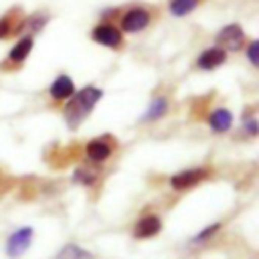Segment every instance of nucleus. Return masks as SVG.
Returning a JSON list of instances; mask_svg holds the SVG:
<instances>
[{
	"mask_svg": "<svg viewBox=\"0 0 259 259\" xmlns=\"http://www.w3.org/2000/svg\"><path fill=\"white\" fill-rule=\"evenodd\" d=\"M245 130H247V132H249L251 136H257V121H255V119L251 117V119L247 121V125H245Z\"/></svg>",
	"mask_w": 259,
	"mask_h": 259,
	"instance_id": "21",
	"label": "nucleus"
},
{
	"mask_svg": "<svg viewBox=\"0 0 259 259\" xmlns=\"http://www.w3.org/2000/svg\"><path fill=\"white\" fill-rule=\"evenodd\" d=\"M91 38L103 47H109V49H117L121 47L123 42V36H121V30L115 28L113 24H97L93 30H91Z\"/></svg>",
	"mask_w": 259,
	"mask_h": 259,
	"instance_id": "5",
	"label": "nucleus"
},
{
	"mask_svg": "<svg viewBox=\"0 0 259 259\" xmlns=\"http://www.w3.org/2000/svg\"><path fill=\"white\" fill-rule=\"evenodd\" d=\"M208 125H210L212 132L223 134V132L231 130V125H233V113H231L229 109H225V107H219V109L210 111V115H208Z\"/></svg>",
	"mask_w": 259,
	"mask_h": 259,
	"instance_id": "11",
	"label": "nucleus"
},
{
	"mask_svg": "<svg viewBox=\"0 0 259 259\" xmlns=\"http://www.w3.org/2000/svg\"><path fill=\"white\" fill-rule=\"evenodd\" d=\"M227 61V51L221 49V47H210V49H204L196 61L198 69L202 71H212L217 67H221L223 63Z\"/></svg>",
	"mask_w": 259,
	"mask_h": 259,
	"instance_id": "9",
	"label": "nucleus"
},
{
	"mask_svg": "<svg viewBox=\"0 0 259 259\" xmlns=\"http://www.w3.org/2000/svg\"><path fill=\"white\" fill-rule=\"evenodd\" d=\"M32 237H34V229H32V227L26 225V227L16 229V231L8 237V241H6V255H8L10 259H16V257L24 255V253L28 251L30 243H32Z\"/></svg>",
	"mask_w": 259,
	"mask_h": 259,
	"instance_id": "2",
	"label": "nucleus"
},
{
	"mask_svg": "<svg viewBox=\"0 0 259 259\" xmlns=\"http://www.w3.org/2000/svg\"><path fill=\"white\" fill-rule=\"evenodd\" d=\"M32 47H34V38H32V36H22V38L10 49L8 61H12V63H22V61L28 57V53L32 51Z\"/></svg>",
	"mask_w": 259,
	"mask_h": 259,
	"instance_id": "13",
	"label": "nucleus"
},
{
	"mask_svg": "<svg viewBox=\"0 0 259 259\" xmlns=\"http://www.w3.org/2000/svg\"><path fill=\"white\" fill-rule=\"evenodd\" d=\"M73 178H75V182H79V184H85V186H89V184H93V182L97 180V172H95L93 168L81 166V168H77V170H75Z\"/></svg>",
	"mask_w": 259,
	"mask_h": 259,
	"instance_id": "17",
	"label": "nucleus"
},
{
	"mask_svg": "<svg viewBox=\"0 0 259 259\" xmlns=\"http://www.w3.org/2000/svg\"><path fill=\"white\" fill-rule=\"evenodd\" d=\"M196 4H198V0H170L168 8L174 16H186L196 8Z\"/></svg>",
	"mask_w": 259,
	"mask_h": 259,
	"instance_id": "16",
	"label": "nucleus"
},
{
	"mask_svg": "<svg viewBox=\"0 0 259 259\" xmlns=\"http://www.w3.org/2000/svg\"><path fill=\"white\" fill-rule=\"evenodd\" d=\"M217 42L225 51H241L245 45V32L239 24H227L219 30Z\"/></svg>",
	"mask_w": 259,
	"mask_h": 259,
	"instance_id": "4",
	"label": "nucleus"
},
{
	"mask_svg": "<svg viewBox=\"0 0 259 259\" xmlns=\"http://www.w3.org/2000/svg\"><path fill=\"white\" fill-rule=\"evenodd\" d=\"M150 24V12L144 8H130L121 16V28L125 32H140Z\"/></svg>",
	"mask_w": 259,
	"mask_h": 259,
	"instance_id": "6",
	"label": "nucleus"
},
{
	"mask_svg": "<svg viewBox=\"0 0 259 259\" xmlns=\"http://www.w3.org/2000/svg\"><path fill=\"white\" fill-rule=\"evenodd\" d=\"M160 231H162V219L156 214H146L134 225L132 235L134 239H150V237H156Z\"/></svg>",
	"mask_w": 259,
	"mask_h": 259,
	"instance_id": "7",
	"label": "nucleus"
},
{
	"mask_svg": "<svg viewBox=\"0 0 259 259\" xmlns=\"http://www.w3.org/2000/svg\"><path fill=\"white\" fill-rule=\"evenodd\" d=\"M221 229V223H212V225H208L206 229H202L200 233H196L194 237H192V241L190 243H194V245H200V243H204L208 237H212L217 231Z\"/></svg>",
	"mask_w": 259,
	"mask_h": 259,
	"instance_id": "18",
	"label": "nucleus"
},
{
	"mask_svg": "<svg viewBox=\"0 0 259 259\" xmlns=\"http://www.w3.org/2000/svg\"><path fill=\"white\" fill-rule=\"evenodd\" d=\"M101 95H103V91L99 87H93V85H87L81 91L73 93L69 103L63 109V117H65L67 127L69 130H77L87 119V115L93 111V107L97 105Z\"/></svg>",
	"mask_w": 259,
	"mask_h": 259,
	"instance_id": "1",
	"label": "nucleus"
},
{
	"mask_svg": "<svg viewBox=\"0 0 259 259\" xmlns=\"http://www.w3.org/2000/svg\"><path fill=\"white\" fill-rule=\"evenodd\" d=\"M49 93H51V97L57 99V101L69 99V97L75 93V83H73L71 77H67V75H59V77L51 83Z\"/></svg>",
	"mask_w": 259,
	"mask_h": 259,
	"instance_id": "10",
	"label": "nucleus"
},
{
	"mask_svg": "<svg viewBox=\"0 0 259 259\" xmlns=\"http://www.w3.org/2000/svg\"><path fill=\"white\" fill-rule=\"evenodd\" d=\"M206 178H210V170L208 168H188V170L176 172L170 178V184H172L174 190H188V188L200 184Z\"/></svg>",
	"mask_w": 259,
	"mask_h": 259,
	"instance_id": "3",
	"label": "nucleus"
},
{
	"mask_svg": "<svg viewBox=\"0 0 259 259\" xmlns=\"http://www.w3.org/2000/svg\"><path fill=\"white\" fill-rule=\"evenodd\" d=\"M257 53H259V42H257V40H253V42L247 47V57H249V61H251V65H253V67H257V65H259V57H257Z\"/></svg>",
	"mask_w": 259,
	"mask_h": 259,
	"instance_id": "19",
	"label": "nucleus"
},
{
	"mask_svg": "<svg viewBox=\"0 0 259 259\" xmlns=\"http://www.w3.org/2000/svg\"><path fill=\"white\" fill-rule=\"evenodd\" d=\"M24 18H22V14L18 12V10H12L10 14H6V16H2L0 18V38H8L10 34H14V32H18L22 26H24Z\"/></svg>",
	"mask_w": 259,
	"mask_h": 259,
	"instance_id": "12",
	"label": "nucleus"
},
{
	"mask_svg": "<svg viewBox=\"0 0 259 259\" xmlns=\"http://www.w3.org/2000/svg\"><path fill=\"white\" fill-rule=\"evenodd\" d=\"M55 259H93V255L87 249H83L75 243H69L55 255Z\"/></svg>",
	"mask_w": 259,
	"mask_h": 259,
	"instance_id": "15",
	"label": "nucleus"
},
{
	"mask_svg": "<svg viewBox=\"0 0 259 259\" xmlns=\"http://www.w3.org/2000/svg\"><path fill=\"white\" fill-rule=\"evenodd\" d=\"M111 152H113V146L109 144L107 138H95V140L87 142V146H85L87 158H89L91 162H95V164L105 162V160L111 156Z\"/></svg>",
	"mask_w": 259,
	"mask_h": 259,
	"instance_id": "8",
	"label": "nucleus"
},
{
	"mask_svg": "<svg viewBox=\"0 0 259 259\" xmlns=\"http://www.w3.org/2000/svg\"><path fill=\"white\" fill-rule=\"evenodd\" d=\"M45 22H47V18H45V16H40V14H36V16H32V18H28L24 24H28L32 30H38V28H42V26H45Z\"/></svg>",
	"mask_w": 259,
	"mask_h": 259,
	"instance_id": "20",
	"label": "nucleus"
},
{
	"mask_svg": "<svg viewBox=\"0 0 259 259\" xmlns=\"http://www.w3.org/2000/svg\"><path fill=\"white\" fill-rule=\"evenodd\" d=\"M166 111H168V99L164 95H160V97H154L150 101V107L146 109V113L142 115V119L144 121H156V119L164 117Z\"/></svg>",
	"mask_w": 259,
	"mask_h": 259,
	"instance_id": "14",
	"label": "nucleus"
}]
</instances>
